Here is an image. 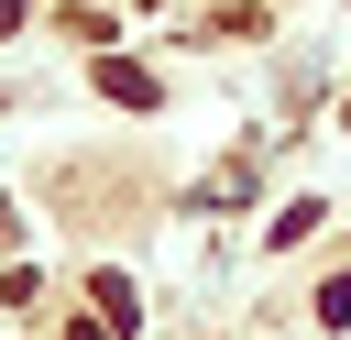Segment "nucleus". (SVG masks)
<instances>
[{
    "instance_id": "1",
    "label": "nucleus",
    "mask_w": 351,
    "mask_h": 340,
    "mask_svg": "<svg viewBox=\"0 0 351 340\" xmlns=\"http://www.w3.org/2000/svg\"><path fill=\"white\" fill-rule=\"evenodd\" d=\"M99 88H110L121 110H143V99H154V77H143V66H99Z\"/></svg>"
},
{
    "instance_id": "2",
    "label": "nucleus",
    "mask_w": 351,
    "mask_h": 340,
    "mask_svg": "<svg viewBox=\"0 0 351 340\" xmlns=\"http://www.w3.org/2000/svg\"><path fill=\"white\" fill-rule=\"evenodd\" d=\"M340 121H351V110H340Z\"/></svg>"
}]
</instances>
